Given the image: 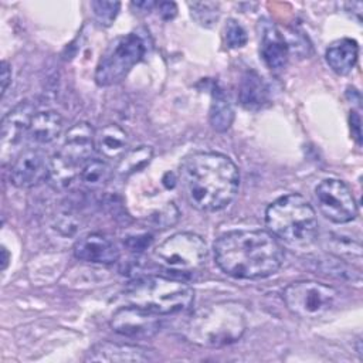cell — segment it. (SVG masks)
Returning a JSON list of instances; mask_svg holds the SVG:
<instances>
[{
	"label": "cell",
	"instance_id": "cell-18",
	"mask_svg": "<svg viewBox=\"0 0 363 363\" xmlns=\"http://www.w3.org/2000/svg\"><path fill=\"white\" fill-rule=\"evenodd\" d=\"M238 99L248 111H259L268 104V88L255 71H247L241 77Z\"/></svg>",
	"mask_w": 363,
	"mask_h": 363
},
{
	"label": "cell",
	"instance_id": "cell-26",
	"mask_svg": "<svg viewBox=\"0 0 363 363\" xmlns=\"http://www.w3.org/2000/svg\"><path fill=\"white\" fill-rule=\"evenodd\" d=\"M189 7L191 17L203 27H213L220 17L218 4L213 1H194Z\"/></svg>",
	"mask_w": 363,
	"mask_h": 363
},
{
	"label": "cell",
	"instance_id": "cell-9",
	"mask_svg": "<svg viewBox=\"0 0 363 363\" xmlns=\"http://www.w3.org/2000/svg\"><path fill=\"white\" fill-rule=\"evenodd\" d=\"M320 213L332 223L346 224L357 216V204L349 186L339 179H325L315 189Z\"/></svg>",
	"mask_w": 363,
	"mask_h": 363
},
{
	"label": "cell",
	"instance_id": "cell-28",
	"mask_svg": "<svg viewBox=\"0 0 363 363\" xmlns=\"http://www.w3.org/2000/svg\"><path fill=\"white\" fill-rule=\"evenodd\" d=\"M224 38L230 48H241L247 44L248 35L245 28L237 20L230 18L224 27Z\"/></svg>",
	"mask_w": 363,
	"mask_h": 363
},
{
	"label": "cell",
	"instance_id": "cell-10",
	"mask_svg": "<svg viewBox=\"0 0 363 363\" xmlns=\"http://www.w3.org/2000/svg\"><path fill=\"white\" fill-rule=\"evenodd\" d=\"M34 115L35 106L30 101H21L4 115L0 132V157L3 163L11 162L24 139L28 138Z\"/></svg>",
	"mask_w": 363,
	"mask_h": 363
},
{
	"label": "cell",
	"instance_id": "cell-8",
	"mask_svg": "<svg viewBox=\"0 0 363 363\" xmlns=\"http://www.w3.org/2000/svg\"><path fill=\"white\" fill-rule=\"evenodd\" d=\"M339 292L326 284L316 281H296L289 284L282 299L288 311L303 319H316L333 309Z\"/></svg>",
	"mask_w": 363,
	"mask_h": 363
},
{
	"label": "cell",
	"instance_id": "cell-24",
	"mask_svg": "<svg viewBox=\"0 0 363 363\" xmlns=\"http://www.w3.org/2000/svg\"><path fill=\"white\" fill-rule=\"evenodd\" d=\"M152 155L153 149L150 146H139L136 149L125 152V155L119 160L116 170L122 176H129L149 164Z\"/></svg>",
	"mask_w": 363,
	"mask_h": 363
},
{
	"label": "cell",
	"instance_id": "cell-13",
	"mask_svg": "<svg viewBox=\"0 0 363 363\" xmlns=\"http://www.w3.org/2000/svg\"><path fill=\"white\" fill-rule=\"evenodd\" d=\"M153 359V350L129 343L99 342L94 345L85 360L86 362H108V363H130V362H149Z\"/></svg>",
	"mask_w": 363,
	"mask_h": 363
},
{
	"label": "cell",
	"instance_id": "cell-17",
	"mask_svg": "<svg viewBox=\"0 0 363 363\" xmlns=\"http://www.w3.org/2000/svg\"><path fill=\"white\" fill-rule=\"evenodd\" d=\"M359 45L352 38H340L332 43L325 52L328 65L339 75H347L357 62Z\"/></svg>",
	"mask_w": 363,
	"mask_h": 363
},
{
	"label": "cell",
	"instance_id": "cell-7",
	"mask_svg": "<svg viewBox=\"0 0 363 363\" xmlns=\"http://www.w3.org/2000/svg\"><path fill=\"white\" fill-rule=\"evenodd\" d=\"M153 257L160 265L170 271L194 272L206 262L207 244L200 235L182 231L156 245Z\"/></svg>",
	"mask_w": 363,
	"mask_h": 363
},
{
	"label": "cell",
	"instance_id": "cell-35",
	"mask_svg": "<svg viewBox=\"0 0 363 363\" xmlns=\"http://www.w3.org/2000/svg\"><path fill=\"white\" fill-rule=\"evenodd\" d=\"M1 254H3V258H1V269L4 271L6 267H7V262H9V252H7V250H6L4 247L1 248Z\"/></svg>",
	"mask_w": 363,
	"mask_h": 363
},
{
	"label": "cell",
	"instance_id": "cell-25",
	"mask_svg": "<svg viewBox=\"0 0 363 363\" xmlns=\"http://www.w3.org/2000/svg\"><path fill=\"white\" fill-rule=\"evenodd\" d=\"M326 248L337 258H359L362 257L360 242H353L352 238L345 235H329L326 238Z\"/></svg>",
	"mask_w": 363,
	"mask_h": 363
},
{
	"label": "cell",
	"instance_id": "cell-22",
	"mask_svg": "<svg viewBox=\"0 0 363 363\" xmlns=\"http://www.w3.org/2000/svg\"><path fill=\"white\" fill-rule=\"evenodd\" d=\"M113 172L111 166L101 159H89L79 172L81 183L89 190L104 189L112 179Z\"/></svg>",
	"mask_w": 363,
	"mask_h": 363
},
{
	"label": "cell",
	"instance_id": "cell-19",
	"mask_svg": "<svg viewBox=\"0 0 363 363\" xmlns=\"http://www.w3.org/2000/svg\"><path fill=\"white\" fill-rule=\"evenodd\" d=\"M62 130V118L55 111L37 112L31 121L28 140L35 145H47L54 142Z\"/></svg>",
	"mask_w": 363,
	"mask_h": 363
},
{
	"label": "cell",
	"instance_id": "cell-32",
	"mask_svg": "<svg viewBox=\"0 0 363 363\" xmlns=\"http://www.w3.org/2000/svg\"><path fill=\"white\" fill-rule=\"evenodd\" d=\"M0 81H1V96L6 94L10 82H11V68L7 61H1V74H0Z\"/></svg>",
	"mask_w": 363,
	"mask_h": 363
},
{
	"label": "cell",
	"instance_id": "cell-21",
	"mask_svg": "<svg viewBox=\"0 0 363 363\" xmlns=\"http://www.w3.org/2000/svg\"><path fill=\"white\" fill-rule=\"evenodd\" d=\"M210 123L214 130L217 132H225L234 119V111L231 108V104L228 102V98L223 92L221 88L214 85L211 92V105H210Z\"/></svg>",
	"mask_w": 363,
	"mask_h": 363
},
{
	"label": "cell",
	"instance_id": "cell-1",
	"mask_svg": "<svg viewBox=\"0 0 363 363\" xmlns=\"http://www.w3.org/2000/svg\"><path fill=\"white\" fill-rule=\"evenodd\" d=\"M189 203L203 211L227 207L238 193L240 173L234 162L217 152H194L179 167Z\"/></svg>",
	"mask_w": 363,
	"mask_h": 363
},
{
	"label": "cell",
	"instance_id": "cell-4",
	"mask_svg": "<svg viewBox=\"0 0 363 363\" xmlns=\"http://www.w3.org/2000/svg\"><path fill=\"white\" fill-rule=\"evenodd\" d=\"M268 231L289 245L306 247L316 241L319 223L312 204L301 194L278 197L265 211Z\"/></svg>",
	"mask_w": 363,
	"mask_h": 363
},
{
	"label": "cell",
	"instance_id": "cell-30",
	"mask_svg": "<svg viewBox=\"0 0 363 363\" xmlns=\"http://www.w3.org/2000/svg\"><path fill=\"white\" fill-rule=\"evenodd\" d=\"M152 241V237L147 234L136 235V237H128L125 244L130 251H143L146 247H149Z\"/></svg>",
	"mask_w": 363,
	"mask_h": 363
},
{
	"label": "cell",
	"instance_id": "cell-14",
	"mask_svg": "<svg viewBox=\"0 0 363 363\" xmlns=\"http://www.w3.org/2000/svg\"><path fill=\"white\" fill-rule=\"evenodd\" d=\"M74 255L77 259L84 262L109 265L118 261L119 250L105 235L91 233L74 244Z\"/></svg>",
	"mask_w": 363,
	"mask_h": 363
},
{
	"label": "cell",
	"instance_id": "cell-20",
	"mask_svg": "<svg viewBox=\"0 0 363 363\" xmlns=\"http://www.w3.org/2000/svg\"><path fill=\"white\" fill-rule=\"evenodd\" d=\"M128 146L126 132L115 123L106 125L95 133V149L105 159H121Z\"/></svg>",
	"mask_w": 363,
	"mask_h": 363
},
{
	"label": "cell",
	"instance_id": "cell-16",
	"mask_svg": "<svg viewBox=\"0 0 363 363\" xmlns=\"http://www.w3.org/2000/svg\"><path fill=\"white\" fill-rule=\"evenodd\" d=\"M259 52L265 65L272 71H279L286 65L289 48L284 34L274 24H262L259 37Z\"/></svg>",
	"mask_w": 363,
	"mask_h": 363
},
{
	"label": "cell",
	"instance_id": "cell-29",
	"mask_svg": "<svg viewBox=\"0 0 363 363\" xmlns=\"http://www.w3.org/2000/svg\"><path fill=\"white\" fill-rule=\"evenodd\" d=\"M177 218H179V210L173 203H167L163 208L159 210L157 216H153L155 224L162 228L173 225L177 221Z\"/></svg>",
	"mask_w": 363,
	"mask_h": 363
},
{
	"label": "cell",
	"instance_id": "cell-5",
	"mask_svg": "<svg viewBox=\"0 0 363 363\" xmlns=\"http://www.w3.org/2000/svg\"><path fill=\"white\" fill-rule=\"evenodd\" d=\"M126 301L157 315H170L189 309L194 301V291L190 285L164 278L140 277L130 281L123 291Z\"/></svg>",
	"mask_w": 363,
	"mask_h": 363
},
{
	"label": "cell",
	"instance_id": "cell-2",
	"mask_svg": "<svg viewBox=\"0 0 363 363\" xmlns=\"http://www.w3.org/2000/svg\"><path fill=\"white\" fill-rule=\"evenodd\" d=\"M214 258L223 272L240 279L274 275L284 262V250L265 230H233L214 242Z\"/></svg>",
	"mask_w": 363,
	"mask_h": 363
},
{
	"label": "cell",
	"instance_id": "cell-27",
	"mask_svg": "<svg viewBox=\"0 0 363 363\" xmlns=\"http://www.w3.org/2000/svg\"><path fill=\"white\" fill-rule=\"evenodd\" d=\"M91 7H92V13H94L96 23L102 27H109L119 13L121 3L119 1L96 0V1L91 3Z\"/></svg>",
	"mask_w": 363,
	"mask_h": 363
},
{
	"label": "cell",
	"instance_id": "cell-33",
	"mask_svg": "<svg viewBox=\"0 0 363 363\" xmlns=\"http://www.w3.org/2000/svg\"><path fill=\"white\" fill-rule=\"evenodd\" d=\"M350 128H352V136L356 139V142L360 145L362 135H360V116L356 112H352L350 115Z\"/></svg>",
	"mask_w": 363,
	"mask_h": 363
},
{
	"label": "cell",
	"instance_id": "cell-12",
	"mask_svg": "<svg viewBox=\"0 0 363 363\" xmlns=\"http://www.w3.org/2000/svg\"><path fill=\"white\" fill-rule=\"evenodd\" d=\"M50 176V159L41 149H26L13 162L10 180L16 187L31 189Z\"/></svg>",
	"mask_w": 363,
	"mask_h": 363
},
{
	"label": "cell",
	"instance_id": "cell-31",
	"mask_svg": "<svg viewBox=\"0 0 363 363\" xmlns=\"http://www.w3.org/2000/svg\"><path fill=\"white\" fill-rule=\"evenodd\" d=\"M159 13L164 20H172L177 13V6L173 1H162L157 4Z\"/></svg>",
	"mask_w": 363,
	"mask_h": 363
},
{
	"label": "cell",
	"instance_id": "cell-34",
	"mask_svg": "<svg viewBox=\"0 0 363 363\" xmlns=\"http://www.w3.org/2000/svg\"><path fill=\"white\" fill-rule=\"evenodd\" d=\"M132 6H135L136 9H139L142 11H150L157 4L155 1H136V3H132Z\"/></svg>",
	"mask_w": 363,
	"mask_h": 363
},
{
	"label": "cell",
	"instance_id": "cell-23",
	"mask_svg": "<svg viewBox=\"0 0 363 363\" xmlns=\"http://www.w3.org/2000/svg\"><path fill=\"white\" fill-rule=\"evenodd\" d=\"M81 167L69 162L64 155L58 153L50 159V176L48 180L55 189H68L72 186L75 179H79Z\"/></svg>",
	"mask_w": 363,
	"mask_h": 363
},
{
	"label": "cell",
	"instance_id": "cell-3",
	"mask_svg": "<svg viewBox=\"0 0 363 363\" xmlns=\"http://www.w3.org/2000/svg\"><path fill=\"white\" fill-rule=\"evenodd\" d=\"M247 328V309L235 301H221L193 311L186 319L183 336L199 346L223 347L237 342Z\"/></svg>",
	"mask_w": 363,
	"mask_h": 363
},
{
	"label": "cell",
	"instance_id": "cell-15",
	"mask_svg": "<svg viewBox=\"0 0 363 363\" xmlns=\"http://www.w3.org/2000/svg\"><path fill=\"white\" fill-rule=\"evenodd\" d=\"M94 149L95 132L92 126L88 122H77L68 129L64 147L60 153L78 167H82L91 159Z\"/></svg>",
	"mask_w": 363,
	"mask_h": 363
},
{
	"label": "cell",
	"instance_id": "cell-11",
	"mask_svg": "<svg viewBox=\"0 0 363 363\" xmlns=\"http://www.w3.org/2000/svg\"><path fill=\"white\" fill-rule=\"evenodd\" d=\"M111 326L121 336L149 339L159 332L160 319L157 313L129 303L113 312Z\"/></svg>",
	"mask_w": 363,
	"mask_h": 363
},
{
	"label": "cell",
	"instance_id": "cell-6",
	"mask_svg": "<svg viewBox=\"0 0 363 363\" xmlns=\"http://www.w3.org/2000/svg\"><path fill=\"white\" fill-rule=\"evenodd\" d=\"M146 54L145 40L129 33L116 37L105 50L95 69V82L99 86H109L121 82L129 71L143 60Z\"/></svg>",
	"mask_w": 363,
	"mask_h": 363
}]
</instances>
